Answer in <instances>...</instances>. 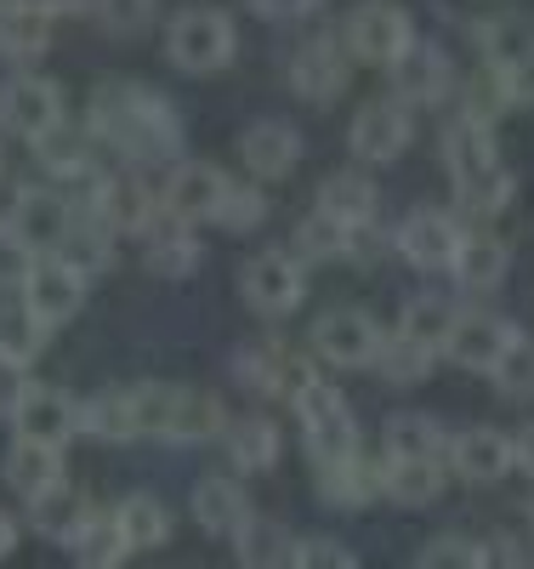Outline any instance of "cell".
Wrapping results in <instances>:
<instances>
[{
  "label": "cell",
  "instance_id": "6da1fadb",
  "mask_svg": "<svg viewBox=\"0 0 534 569\" xmlns=\"http://www.w3.org/2000/svg\"><path fill=\"white\" fill-rule=\"evenodd\" d=\"M85 131L125 160H171L182 149L177 109L154 86H137V80H103L97 86L91 109H85Z\"/></svg>",
  "mask_w": 534,
  "mask_h": 569
},
{
  "label": "cell",
  "instance_id": "7a4b0ae2",
  "mask_svg": "<svg viewBox=\"0 0 534 569\" xmlns=\"http://www.w3.org/2000/svg\"><path fill=\"white\" fill-rule=\"evenodd\" d=\"M444 160H450V177L461 188V200L483 217H495L512 206L517 194V177L501 166V149H495V131L490 126H472V120H455L444 131Z\"/></svg>",
  "mask_w": 534,
  "mask_h": 569
},
{
  "label": "cell",
  "instance_id": "3957f363",
  "mask_svg": "<svg viewBox=\"0 0 534 569\" xmlns=\"http://www.w3.org/2000/svg\"><path fill=\"white\" fill-rule=\"evenodd\" d=\"M296 405V416H302V439H308V456L319 461V467H330V461H347V456H359L364 450V439H359V421H353V410H347V399L335 393L330 382H313L290 399Z\"/></svg>",
  "mask_w": 534,
  "mask_h": 569
},
{
  "label": "cell",
  "instance_id": "277c9868",
  "mask_svg": "<svg viewBox=\"0 0 534 569\" xmlns=\"http://www.w3.org/2000/svg\"><path fill=\"white\" fill-rule=\"evenodd\" d=\"M233 52H239V34H233L228 12H216V7H188L165 29V58L182 74H216L233 63Z\"/></svg>",
  "mask_w": 534,
  "mask_h": 569
},
{
  "label": "cell",
  "instance_id": "5b68a950",
  "mask_svg": "<svg viewBox=\"0 0 534 569\" xmlns=\"http://www.w3.org/2000/svg\"><path fill=\"white\" fill-rule=\"evenodd\" d=\"M347 58L370 63V69H393L410 46H415V23L404 7H393V0H364V7L347 18Z\"/></svg>",
  "mask_w": 534,
  "mask_h": 569
},
{
  "label": "cell",
  "instance_id": "8992f818",
  "mask_svg": "<svg viewBox=\"0 0 534 569\" xmlns=\"http://www.w3.org/2000/svg\"><path fill=\"white\" fill-rule=\"evenodd\" d=\"M74 206L69 194H58V188H34V182H18L12 188V211H7V228L18 233V240L34 251V257H52L63 240H69V228H74Z\"/></svg>",
  "mask_w": 534,
  "mask_h": 569
},
{
  "label": "cell",
  "instance_id": "52a82bcc",
  "mask_svg": "<svg viewBox=\"0 0 534 569\" xmlns=\"http://www.w3.org/2000/svg\"><path fill=\"white\" fill-rule=\"evenodd\" d=\"M239 291H245V302H251L262 319L296 313L302 297H308L302 257H290V251H256V257L245 262V273H239Z\"/></svg>",
  "mask_w": 534,
  "mask_h": 569
},
{
  "label": "cell",
  "instance_id": "ba28073f",
  "mask_svg": "<svg viewBox=\"0 0 534 569\" xmlns=\"http://www.w3.org/2000/svg\"><path fill=\"white\" fill-rule=\"evenodd\" d=\"M233 376L245 382L251 393H268V399H296L308 382H313V359L284 348V342H245L233 353Z\"/></svg>",
  "mask_w": 534,
  "mask_h": 569
},
{
  "label": "cell",
  "instance_id": "9c48e42d",
  "mask_svg": "<svg viewBox=\"0 0 534 569\" xmlns=\"http://www.w3.org/2000/svg\"><path fill=\"white\" fill-rule=\"evenodd\" d=\"M12 427H18V439H34V445H52L63 450L74 433H85L80 427V399L52 388V382H29L18 410H12Z\"/></svg>",
  "mask_w": 534,
  "mask_h": 569
},
{
  "label": "cell",
  "instance_id": "30bf717a",
  "mask_svg": "<svg viewBox=\"0 0 534 569\" xmlns=\"http://www.w3.org/2000/svg\"><path fill=\"white\" fill-rule=\"evenodd\" d=\"M0 126H7L12 137H23V142L63 126V86L46 80V74H12L7 86H0Z\"/></svg>",
  "mask_w": 534,
  "mask_h": 569
},
{
  "label": "cell",
  "instance_id": "8fae6325",
  "mask_svg": "<svg viewBox=\"0 0 534 569\" xmlns=\"http://www.w3.org/2000/svg\"><path fill=\"white\" fill-rule=\"evenodd\" d=\"M228 188H233V177H228L222 166H211V160H182V166L165 177V188H160V206H165L171 217H182L188 228H193V222H216Z\"/></svg>",
  "mask_w": 534,
  "mask_h": 569
},
{
  "label": "cell",
  "instance_id": "7c38bea8",
  "mask_svg": "<svg viewBox=\"0 0 534 569\" xmlns=\"http://www.w3.org/2000/svg\"><path fill=\"white\" fill-rule=\"evenodd\" d=\"M381 337H386V330H381L364 308H330V313H319V325H313V353H319L324 365L359 370V365H375Z\"/></svg>",
  "mask_w": 534,
  "mask_h": 569
},
{
  "label": "cell",
  "instance_id": "4fadbf2b",
  "mask_svg": "<svg viewBox=\"0 0 534 569\" xmlns=\"http://www.w3.org/2000/svg\"><path fill=\"white\" fill-rule=\"evenodd\" d=\"M160 211V188H149L137 171L97 177L91 188V222H103L109 233H142Z\"/></svg>",
  "mask_w": 534,
  "mask_h": 569
},
{
  "label": "cell",
  "instance_id": "5bb4252c",
  "mask_svg": "<svg viewBox=\"0 0 534 569\" xmlns=\"http://www.w3.org/2000/svg\"><path fill=\"white\" fill-rule=\"evenodd\" d=\"M347 74H353V58H347V46L342 40H308L296 58H290V91H296L302 103L313 109H330L335 98L347 91Z\"/></svg>",
  "mask_w": 534,
  "mask_h": 569
},
{
  "label": "cell",
  "instance_id": "9a60e30c",
  "mask_svg": "<svg viewBox=\"0 0 534 569\" xmlns=\"http://www.w3.org/2000/svg\"><path fill=\"white\" fill-rule=\"evenodd\" d=\"M523 337V330L512 319H495V313H455V330H450V365L461 370H477V376H495V365L512 353V342Z\"/></svg>",
  "mask_w": 534,
  "mask_h": 569
},
{
  "label": "cell",
  "instance_id": "2e32d148",
  "mask_svg": "<svg viewBox=\"0 0 534 569\" xmlns=\"http://www.w3.org/2000/svg\"><path fill=\"white\" fill-rule=\"evenodd\" d=\"M347 142H353V154H359V160L386 166V160H399L410 142H415V120H410V109H404L399 98H375V103L359 109Z\"/></svg>",
  "mask_w": 534,
  "mask_h": 569
},
{
  "label": "cell",
  "instance_id": "e0dca14e",
  "mask_svg": "<svg viewBox=\"0 0 534 569\" xmlns=\"http://www.w3.org/2000/svg\"><path fill=\"white\" fill-rule=\"evenodd\" d=\"M461 240H466L461 222H455L450 211H439V206H421V211H410V217H404V228H399V251H404V262H415L421 273L455 268Z\"/></svg>",
  "mask_w": 534,
  "mask_h": 569
},
{
  "label": "cell",
  "instance_id": "ac0fdd59",
  "mask_svg": "<svg viewBox=\"0 0 534 569\" xmlns=\"http://www.w3.org/2000/svg\"><path fill=\"white\" fill-rule=\"evenodd\" d=\"M239 160H245V171L256 182H279L302 166V131L290 120H256L239 137Z\"/></svg>",
  "mask_w": 534,
  "mask_h": 569
},
{
  "label": "cell",
  "instance_id": "d6986e66",
  "mask_svg": "<svg viewBox=\"0 0 534 569\" xmlns=\"http://www.w3.org/2000/svg\"><path fill=\"white\" fill-rule=\"evenodd\" d=\"M23 302H29L46 325H63V319H74L80 302H85V273H74L63 257H40L34 273H29V284H23Z\"/></svg>",
  "mask_w": 534,
  "mask_h": 569
},
{
  "label": "cell",
  "instance_id": "ffe728a7",
  "mask_svg": "<svg viewBox=\"0 0 534 569\" xmlns=\"http://www.w3.org/2000/svg\"><path fill=\"white\" fill-rule=\"evenodd\" d=\"M450 461H455V472L466 485H495L517 467L512 433H501V427H466V433L450 439Z\"/></svg>",
  "mask_w": 534,
  "mask_h": 569
},
{
  "label": "cell",
  "instance_id": "44dd1931",
  "mask_svg": "<svg viewBox=\"0 0 534 569\" xmlns=\"http://www.w3.org/2000/svg\"><path fill=\"white\" fill-rule=\"evenodd\" d=\"M386 74H393L399 103H444L450 86H455V69H450V58L439 52V46H410Z\"/></svg>",
  "mask_w": 534,
  "mask_h": 569
},
{
  "label": "cell",
  "instance_id": "7402d4cb",
  "mask_svg": "<svg viewBox=\"0 0 534 569\" xmlns=\"http://www.w3.org/2000/svg\"><path fill=\"white\" fill-rule=\"evenodd\" d=\"M193 518H200V530L205 536H239V530H245V518L256 512L251 507V496H245V485H239V479H222V472H211V479H200V485H193Z\"/></svg>",
  "mask_w": 534,
  "mask_h": 569
},
{
  "label": "cell",
  "instance_id": "603a6c76",
  "mask_svg": "<svg viewBox=\"0 0 534 569\" xmlns=\"http://www.w3.org/2000/svg\"><path fill=\"white\" fill-rule=\"evenodd\" d=\"M142 233H149V273L154 279H188L193 268H200V257H205V246L193 240V228L182 217H171L165 206L154 211V222Z\"/></svg>",
  "mask_w": 534,
  "mask_h": 569
},
{
  "label": "cell",
  "instance_id": "cb8c5ba5",
  "mask_svg": "<svg viewBox=\"0 0 534 569\" xmlns=\"http://www.w3.org/2000/svg\"><path fill=\"white\" fill-rule=\"evenodd\" d=\"M97 507L63 479V485H52V490H40L34 501H29V525H34V536H46V541H74L80 530H85V518H91Z\"/></svg>",
  "mask_w": 534,
  "mask_h": 569
},
{
  "label": "cell",
  "instance_id": "d4e9b609",
  "mask_svg": "<svg viewBox=\"0 0 534 569\" xmlns=\"http://www.w3.org/2000/svg\"><path fill=\"white\" fill-rule=\"evenodd\" d=\"M0 472H7V485H12L23 501H34L40 490H52V485L69 479V472H63V450L34 445V439H18V445L7 450V461H0Z\"/></svg>",
  "mask_w": 534,
  "mask_h": 569
},
{
  "label": "cell",
  "instance_id": "484cf974",
  "mask_svg": "<svg viewBox=\"0 0 534 569\" xmlns=\"http://www.w3.org/2000/svg\"><path fill=\"white\" fill-rule=\"evenodd\" d=\"M381 450L393 456V461H444L450 456V439H444V427L432 421V416L404 410V416H386Z\"/></svg>",
  "mask_w": 534,
  "mask_h": 569
},
{
  "label": "cell",
  "instance_id": "4316f807",
  "mask_svg": "<svg viewBox=\"0 0 534 569\" xmlns=\"http://www.w3.org/2000/svg\"><path fill=\"white\" fill-rule=\"evenodd\" d=\"M477 46H483V63L512 74V69L534 63V18L501 12V18H490V23H477Z\"/></svg>",
  "mask_w": 534,
  "mask_h": 569
},
{
  "label": "cell",
  "instance_id": "83f0119b",
  "mask_svg": "<svg viewBox=\"0 0 534 569\" xmlns=\"http://www.w3.org/2000/svg\"><path fill=\"white\" fill-rule=\"evenodd\" d=\"M46 46H52V18L23 7V0H7V7H0V58L34 63V58H46Z\"/></svg>",
  "mask_w": 534,
  "mask_h": 569
},
{
  "label": "cell",
  "instance_id": "f1b7e54d",
  "mask_svg": "<svg viewBox=\"0 0 534 569\" xmlns=\"http://www.w3.org/2000/svg\"><path fill=\"white\" fill-rule=\"evenodd\" d=\"M222 445H228V461L239 467V472H273L279 467V427L268 421V416H239V421H228V433H222Z\"/></svg>",
  "mask_w": 534,
  "mask_h": 569
},
{
  "label": "cell",
  "instance_id": "f546056e",
  "mask_svg": "<svg viewBox=\"0 0 534 569\" xmlns=\"http://www.w3.org/2000/svg\"><path fill=\"white\" fill-rule=\"evenodd\" d=\"M506 268H512L506 240H495V233H466L450 273L461 279V291H495V284L506 279Z\"/></svg>",
  "mask_w": 534,
  "mask_h": 569
},
{
  "label": "cell",
  "instance_id": "4dcf8cb0",
  "mask_svg": "<svg viewBox=\"0 0 534 569\" xmlns=\"http://www.w3.org/2000/svg\"><path fill=\"white\" fill-rule=\"evenodd\" d=\"M290 552H296V536L279 518H262V512H251L245 530L233 536V558L245 569H290Z\"/></svg>",
  "mask_w": 534,
  "mask_h": 569
},
{
  "label": "cell",
  "instance_id": "1f68e13d",
  "mask_svg": "<svg viewBox=\"0 0 534 569\" xmlns=\"http://www.w3.org/2000/svg\"><path fill=\"white\" fill-rule=\"evenodd\" d=\"M319 496L335 501V507H364L381 496V461H370L364 450L347 456V461H330L319 467Z\"/></svg>",
  "mask_w": 534,
  "mask_h": 569
},
{
  "label": "cell",
  "instance_id": "d6a6232c",
  "mask_svg": "<svg viewBox=\"0 0 534 569\" xmlns=\"http://www.w3.org/2000/svg\"><path fill=\"white\" fill-rule=\"evenodd\" d=\"M46 342H52V325H46L23 297L0 302V359H12V365H34V359L46 353Z\"/></svg>",
  "mask_w": 534,
  "mask_h": 569
},
{
  "label": "cell",
  "instance_id": "836d02e7",
  "mask_svg": "<svg viewBox=\"0 0 534 569\" xmlns=\"http://www.w3.org/2000/svg\"><path fill=\"white\" fill-rule=\"evenodd\" d=\"M222 399L216 393H205V388H182L177 393V410H171V421H165V445H205V439H216L222 433Z\"/></svg>",
  "mask_w": 534,
  "mask_h": 569
},
{
  "label": "cell",
  "instance_id": "e575fe53",
  "mask_svg": "<svg viewBox=\"0 0 534 569\" xmlns=\"http://www.w3.org/2000/svg\"><path fill=\"white\" fill-rule=\"evenodd\" d=\"M439 490H444V467L439 461H393V456H381V496L386 501L426 507V501H439Z\"/></svg>",
  "mask_w": 534,
  "mask_h": 569
},
{
  "label": "cell",
  "instance_id": "d590c367",
  "mask_svg": "<svg viewBox=\"0 0 534 569\" xmlns=\"http://www.w3.org/2000/svg\"><path fill=\"white\" fill-rule=\"evenodd\" d=\"M512 109H517V103H512V80H506V69L477 63V69L466 74V86H461V120L495 131V120L512 114Z\"/></svg>",
  "mask_w": 534,
  "mask_h": 569
},
{
  "label": "cell",
  "instance_id": "8d00e7d4",
  "mask_svg": "<svg viewBox=\"0 0 534 569\" xmlns=\"http://www.w3.org/2000/svg\"><path fill=\"white\" fill-rule=\"evenodd\" d=\"M375 182L370 177H359V171H335V177H324V188H319V211H330L335 222H347V228H370L375 222Z\"/></svg>",
  "mask_w": 534,
  "mask_h": 569
},
{
  "label": "cell",
  "instance_id": "74e56055",
  "mask_svg": "<svg viewBox=\"0 0 534 569\" xmlns=\"http://www.w3.org/2000/svg\"><path fill=\"white\" fill-rule=\"evenodd\" d=\"M69 552H74L80 569H120V563L131 558V541H125V530H120L114 512H91L85 530L69 541Z\"/></svg>",
  "mask_w": 534,
  "mask_h": 569
},
{
  "label": "cell",
  "instance_id": "f35d334b",
  "mask_svg": "<svg viewBox=\"0 0 534 569\" xmlns=\"http://www.w3.org/2000/svg\"><path fill=\"white\" fill-rule=\"evenodd\" d=\"M432 365H439V353L410 342L404 330L381 337V348H375V376H381V382H393V388H421L426 376H432Z\"/></svg>",
  "mask_w": 534,
  "mask_h": 569
},
{
  "label": "cell",
  "instance_id": "ab89813d",
  "mask_svg": "<svg viewBox=\"0 0 534 569\" xmlns=\"http://www.w3.org/2000/svg\"><path fill=\"white\" fill-rule=\"evenodd\" d=\"M91 131L85 126H52V131H40L34 137V160L52 171V177H80V171H91Z\"/></svg>",
  "mask_w": 534,
  "mask_h": 569
},
{
  "label": "cell",
  "instance_id": "60d3db41",
  "mask_svg": "<svg viewBox=\"0 0 534 569\" xmlns=\"http://www.w3.org/2000/svg\"><path fill=\"white\" fill-rule=\"evenodd\" d=\"M80 427L91 439H109V445H131L137 439V421H131V388H103L97 399L80 405Z\"/></svg>",
  "mask_w": 534,
  "mask_h": 569
},
{
  "label": "cell",
  "instance_id": "b9f144b4",
  "mask_svg": "<svg viewBox=\"0 0 534 569\" xmlns=\"http://www.w3.org/2000/svg\"><path fill=\"white\" fill-rule=\"evenodd\" d=\"M114 518H120V530H125L131 552H137V547H165V541H171V512H165L160 496H125V501L114 507Z\"/></svg>",
  "mask_w": 534,
  "mask_h": 569
},
{
  "label": "cell",
  "instance_id": "7bdbcfd3",
  "mask_svg": "<svg viewBox=\"0 0 534 569\" xmlns=\"http://www.w3.org/2000/svg\"><path fill=\"white\" fill-rule=\"evenodd\" d=\"M353 233H359V228L335 222L330 211H313V217H302V228H296V257H302V262H335V257H353Z\"/></svg>",
  "mask_w": 534,
  "mask_h": 569
},
{
  "label": "cell",
  "instance_id": "ee69618b",
  "mask_svg": "<svg viewBox=\"0 0 534 569\" xmlns=\"http://www.w3.org/2000/svg\"><path fill=\"white\" fill-rule=\"evenodd\" d=\"M52 257H63L74 273H103L109 262H114V240H109V228L103 222H91V217H74V228H69V240L52 251Z\"/></svg>",
  "mask_w": 534,
  "mask_h": 569
},
{
  "label": "cell",
  "instance_id": "f6af8a7d",
  "mask_svg": "<svg viewBox=\"0 0 534 569\" xmlns=\"http://www.w3.org/2000/svg\"><path fill=\"white\" fill-rule=\"evenodd\" d=\"M399 330H404L410 342H421V348H432V353H444L450 330H455V308H450L444 297H415V302H404Z\"/></svg>",
  "mask_w": 534,
  "mask_h": 569
},
{
  "label": "cell",
  "instance_id": "bcb514c9",
  "mask_svg": "<svg viewBox=\"0 0 534 569\" xmlns=\"http://www.w3.org/2000/svg\"><path fill=\"white\" fill-rule=\"evenodd\" d=\"M177 393L171 382H137L131 388V421H137V439H165V421L177 410Z\"/></svg>",
  "mask_w": 534,
  "mask_h": 569
},
{
  "label": "cell",
  "instance_id": "7dc6e473",
  "mask_svg": "<svg viewBox=\"0 0 534 569\" xmlns=\"http://www.w3.org/2000/svg\"><path fill=\"white\" fill-rule=\"evenodd\" d=\"M415 569H490L483 563V547L466 541V536H439V541H426Z\"/></svg>",
  "mask_w": 534,
  "mask_h": 569
},
{
  "label": "cell",
  "instance_id": "c3c4849f",
  "mask_svg": "<svg viewBox=\"0 0 534 569\" xmlns=\"http://www.w3.org/2000/svg\"><path fill=\"white\" fill-rule=\"evenodd\" d=\"M262 217H268V194H262L256 182H233L228 200H222V211H216V222L233 228V233H251Z\"/></svg>",
  "mask_w": 534,
  "mask_h": 569
},
{
  "label": "cell",
  "instance_id": "681fc988",
  "mask_svg": "<svg viewBox=\"0 0 534 569\" xmlns=\"http://www.w3.org/2000/svg\"><path fill=\"white\" fill-rule=\"evenodd\" d=\"M495 388H501L506 399H528V393H534V342H528V337H517L512 353L495 365Z\"/></svg>",
  "mask_w": 534,
  "mask_h": 569
},
{
  "label": "cell",
  "instance_id": "f907efd6",
  "mask_svg": "<svg viewBox=\"0 0 534 569\" xmlns=\"http://www.w3.org/2000/svg\"><path fill=\"white\" fill-rule=\"evenodd\" d=\"M34 262H40V257L18 240V233L0 228V291H7V297H23V284H29Z\"/></svg>",
  "mask_w": 534,
  "mask_h": 569
},
{
  "label": "cell",
  "instance_id": "816d5d0a",
  "mask_svg": "<svg viewBox=\"0 0 534 569\" xmlns=\"http://www.w3.org/2000/svg\"><path fill=\"white\" fill-rule=\"evenodd\" d=\"M97 23L109 34H142L154 23V0H97Z\"/></svg>",
  "mask_w": 534,
  "mask_h": 569
},
{
  "label": "cell",
  "instance_id": "f5cc1de1",
  "mask_svg": "<svg viewBox=\"0 0 534 569\" xmlns=\"http://www.w3.org/2000/svg\"><path fill=\"white\" fill-rule=\"evenodd\" d=\"M290 569H359V558L330 541V536H313V541H296V552H290Z\"/></svg>",
  "mask_w": 534,
  "mask_h": 569
},
{
  "label": "cell",
  "instance_id": "db71d44e",
  "mask_svg": "<svg viewBox=\"0 0 534 569\" xmlns=\"http://www.w3.org/2000/svg\"><path fill=\"white\" fill-rule=\"evenodd\" d=\"M23 388H29V365H12V359H0V416H7V421H12V410H18Z\"/></svg>",
  "mask_w": 534,
  "mask_h": 569
},
{
  "label": "cell",
  "instance_id": "11a10c76",
  "mask_svg": "<svg viewBox=\"0 0 534 569\" xmlns=\"http://www.w3.org/2000/svg\"><path fill=\"white\" fill-rule=\"evenodd\" d=\"M245 7H251L256 18L284 23V18H308V12H319V0H245Z\"/></svg>",
  "mask_w": 534,
  "mask_h": 569
},
{
  "label": "cell",
  "instance_id": "9f6ffc18",
  "mask_svg": "<svg viewBox=\"0 0 534 569\" xmlns=\"http://www.w3.org/2000/svg\"><path fill=\"white\" fill-rule=\"evenodd\" d=\"M23 7H34L46 18H85V12H97V0H23Z\"/></svg>",
  "mask_w": 534,
  "mask_h": 569
},
{
  "label": "cell",
  "instance_id": "6f0895ef",
  "mask_svg": "<svg viewBox=\"0 0 534 569\" xmlns=\"http://www.w3.org/2000/svg\"><path fill=\"white\" fill-rule=\"evenodd\" d=\"M506 80H512V103H517V109H534V63L512 69Z\"/></svg>",
  "mask_w": 534,
  "mask_h": 569
},
{
  "label": "cell",
  "instance_id": "680465c9",
  "mask_svg": "<svg viewBox=\"0 0 534 569\" xmlns=\"http://www.w3.org/2000/svg\"><path fill=\"white\" fill-rule=\"evenodd\" d=\"M483 563H490V569H523V558L512 552V541H490V547H483Z\"/></svg>",
  "mask_w": 534,
  "mask_h": 569
},
{
  "label": "cell",
  "instance_id": "91938a15",
  "mask_svg": "<svg viewBox=\"0 0 534 569\" xmlns=\"http://www.w3.org/2000/svg\"><path fill=\"white\" fill-rule=\"evenodd\" d=\"M512 456H517V472H528V479H534V427L512 433Z\"/></svg>",
  "mask_w": 534,
  "mask_h": 569
},
{
  "label": "cell",
  "instance_id": "94428289",
  "mask_svg": "<svg viewBox=\"0 0 534 569\" xmlns=\"http://www.w3.org/2000/svg\"><path fill=\"white\" fill-rule=\"evenodd\" d=\"M18 547V525H12V512H0V558H12Z\"/></svg>",
  "mask_w": 534,
  "mask_h": 569
}]
</instances>
